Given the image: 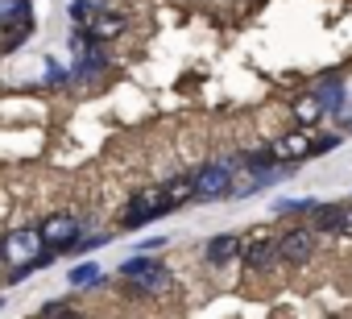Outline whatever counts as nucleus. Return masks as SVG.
<instances>
[{"instance_id":"nucleus-16","label":"nucleus","mask_w":352,"mask_h":319,"mask_svg":"<svg viewBox=\"0 0 352 319\" xmlns=\"http://www.w3.org/2000/svg\"><path fill=\"white\" fill-rule=\"evenodd\" d=\"M30 17V0H0V25H17Z\"/></svg>"},{"instance_id":"nucleus-3","label":"nucleus","mask_w":352,"mask_h":319,"mask_svg":"<svg viewBox=\"0 0 352 319\" xmlns=\"http://www.w3.org/2000/svg\"><path fill=\"white\" fill-rule=\"evenodd\" d=\"M232 183H236V170H232L228 157H216V162L199 166V170H195V204L232 199Z\"/></svg>"},{"instance_id":"nucleus-18","label":"nucleus","mask_w":352,"mask_h":319,"mask_svg":"<svg viewBox=\"0 0 352 319\" xmlns=\"http://www.w3.org/2000/svg\"><path fill=\"white\" fill-rule=\"evenodd\" d=\"M96 282H100V265H96V261L71 270V286H96Z\"/></svg>"},{"instance_id":"nucleus-2","label":"nucleus","mask_w":352,"mask_h":319,"mask_svg":"<svg viewBox=\"0 0 352 319\" xmlns=\"http://www.w3.org/2000/svg\"><path fill=\"white\" fill-rule=\"evenodd\" d=\"M137 294H162V290H170V270L162 265V261H153V257H145V253H137V257H129V261H120V270H116Z\"/></svg>"},{"instance_id":"nucleus-9","label":"nucleus","mask_w":352,"mask_h":319,"mask_svg":"<svg viewBox=\"0 0 352 319\" xmlns=\"http://www.w3.org/2000/svg\"><path fill=\"white\" fill-rule=\"evenodd\" d=\"M241 261H245L249 270H270V265L282 261V249H278L274 236H257V241L245 245V257H241Z\"/></svg>"},{"instance_id":"nucleus-23","label":"nucleus","mask_w":352,"mask_h":319,"mask_svg":"<svg viewBox=\"0 0 352 319\" xmlns=\"http://www.w3.org/2000/svg\"><path fill=\"white\" fill-rule=\"evenodd\" d=\"M0 261H5V236H0Z\"/></svg>"},{"instance_id":"nucleus-20","label":"nucleus","mask_w":352,"mask_h":319,"mask_svg":"<svg viewBox=\"0 0 352 319\" xmlns=\"http://www.w3.org/2000/svg\"><path fill=\"white\" fill-rule=\"evenodd\" d=\"M63 79H67V71H63V67H54V63H50V67H46V83H63Z\"/></svg>"},{"instance_id":"nucleus-10","label":"nucleus","mask_w":352,"mask_h":319,"mask_svg":"<svg viewBox=\"0 0 352 319\" xmlns=\"http://www.w3.org/2000/svg\"><path fill=\"white\" fill-rule=\"evenodd\" d=\"M124 30H129V21H124L120 13H100V17H96V21L87 25V38L104 46V42H116V38H120Z\"/></svg>"},{"instance_id":"nucleus-5","label":"nucleus","mask_w":352,"mask_h":319,"mask_svg":"<svg viewBox=\"0 0 352 319\" xmlns=\"http://www.w3.org/2000/svg\"><path fill=\"white\" fill-rule=\"evenodd\" d=\"M46 257V241H42V224H25V228H13L5 236V261H42ZM46 265V261H42Z\"/></svg>"},{"instance_id":"nucleus-4","label":"nucleus","mask_w":352,"mask_h":319,"mask_svg":"<svg viewBox=\"0 0 352 319\" xmlns=\"http://www.w3.org/2000/svg\"><path fill=\"white\" fill-rule=\"evenodd\" d=\"M170 212H174V208H170V199H166V187H145V191H137V195L129 199L120 224H124V228H141V224H153V220H162V216H170Z\"/></svg>"},{"instance_id":"nucleus-22","label":"nucleus","mask_w":352,"mask_h":319,"mask_svg":"<svg viewBox=\"0 0 352 319\" xmlns=\"http://www.w3.org/2000/svg\"><path fill=\"white\" fill-rule=\"evenodd\" d=\"M340 236H352V208H344V220H340Z\"/></svg>"},{"instance_id":"nucleus-14","label":"nucleus","mask_w":352,"mask_h":319,"mask_svg":"<svg viewBox=\"0 0 352 319\" xmlns=\"http://www.w3.org/2000/svg\"><path fill=\"white\" fill-rule=\"evenodd\" d=\"M166 199H170V208L191 204V199H195V175H179V179H170V183H166Z\"/></svg>"},{"instance_id":"nucleus-11","label":"nucleus","mask_w":352,"mask_h":319,"mask_svg":"<svg viewBox=\"0 0 352 319\" xmlns=\"http://www.w3.org/2000/svg\"><path fill=\"white\" fill-rule=\"evenodd\" d=\"M104 67H108V54H104V46H100V42H87V46L79 50V63H75V79H96Z\"/></svg>"},{"instance_id":"nucleus-15","label":"nucleus","mask_w":352,"mask_h":319,"mask_svg":"<svg viewBox=\"0 0 352 319\" xmlns=\"http://www.w3.org/2000/svg\"><path fill=\"white\" fill-rule=\"evenodd\" d=\"M315 96H319L323 112H344V104H348V91H344V83H323Z\"/></svg>"},{"instance_id":"nucleus-25","label":"nucleus","mask_w":352,"mask_h":319,"mask_svg":"<svg viewBox=\"0 0 352 319\" xmlns=\"http://www.w3.org/2000/svg\"><path fill=\"white\" fill-rule=\"evenodd\" d=\"M0 307H5V298H0Z\"/></svg>"},{"instance_id":"nucleus-21","label":"nucleus","mask_w":352,"mask_h":319,"mask_svg":"<svg viewBox=\"0 0 352 319\" xmlns=\"http://www.w3.org/2000/svg\"><path fill=\"white\" fill-rule=\"evenodd\" d=\"M166 245V236H149V241H141V253H153V249H162Z\"/></svg>"},{"instance_id":"nucleus-24","label":"nucleus","mask_w":352,"mask_h":319,"mask_svg":"<svg viewBox=\"0 0 352 319\" xmlns=\"http://www.w3.org/2000/svg\"><path fill=\"white\" fill-rule=\"evenodd\" d=\"M58 319H79V315H75V311H67V315H58Z\"/></svg>"},{"instance_id":"nucleus-19","label":"nucleus","mask_w":352,"mask_h":319,"mask_svg":"<svg viewBox=\"0 0 352 319\" xmlns=\"http://www.w3.org/2000/svg\"><path fill=\"white\" fill-rule=\"evenodd\" d=\"M340 141H344L340 133H323V137H315V157H319V153H331V149H340Z\"/></svg>"},{"instance_id":"nucleus-7","label":"nucleus","mask_w":352,"mask_h":319,"mask_svg":"<svg viewBox=\"0 0 352 319\" xmlns=\"http://www.w3.org/2000/svg\"><path fill=\"white\" fill-rule=\"evenodd\" d=\"M270 149L278 153V162L294 166V162L315 157V137H311V129H294V133H282L278 141H270Z\"/></svg>"},{"instance_id":"nucleus-8","label":"nucleus","mask_w":352,"mask_h":319,"mask_svg":"<svg viewBox=\"0 0 352 319\" xmlns=\"http://www.w3.org/2000/svg\"><path fill=\"white\" fill-rule=\"evenodd\" d=\"M204 257H208V265L224 270V265H232V261H241V257H245V241H241L236 232H220V236H212V241H208Z\"/></svg>"},{"instance_id":"nucleus-1","label":"nucleus","mask_w":352,"mask_h":319,"mask_svg":"<svg viewBox=\"0 0 352 319\" xmlns=\"http://www.w3.org/2000/svg\"><path fill=\"white\" fill-rule=\"evenodd\" d=\"M83 236H87V224H83L79 216H71V212H54V216H46V220H42V241H46V257H42V261L79 249Z\"/></svg>"},{"instance_id":"nucleus-13","label":"nucleus","mask_w":352,"mask_h":319,"mask_svg":"<svg viewBox=\"0 0 352 319\" xmlns=\"http://www.w3.org/2000/svg\"><path fill=\"white\" fill-rule=\"evenodd\" d=\"M294 116H298V124H302V129H315L327 112H323L319 96H315V91H307V96H298V100H294Z\"/></svg>"},{"instance_id":"nucleus-6","label":"nucleus","mask_w":352,"mask_h":319,"mask_svg":"<svg viewBox=\"0 0 352 319\" xmlns=\"http://www.w3.org/2000/svg\"><path fill=\"white\" fill-rule=\"evenodd\" d=\"M315 228L311 224H294V228H286L282 236H278V249H282V261L286 265H307L311 257H315Z\"/></svg>"},{"instance_id":"nucleus-17","label":"nucleus","mask_w":352,"mask_h":319,"mask_svg":"<svg viewBox=\"0 0 352 319\" xmlns=\"http://www.w3.org/2000/svg\"><path fill=\"white\" fill-rule=\"evenodd\" d=\"M319 199H274V212L278 216H290V212H302V216H311V208H315Z\"/></svg>"},{"instance_id":"nucleus-12","label":"nucleus","mask_w":352,"mask_h":319,"mask_svg":"<svg viewBox=\"0 0 352 319\" xmlns=\"http://www.w3.org/2000/svg\"><path fill=\"white\" fill-rule=\"evenodd\" d=\"M340 220H344V208L340 204H315L311 216H307V224L315 232H331V236H340Z\"/></svg>"}]
</instances>
